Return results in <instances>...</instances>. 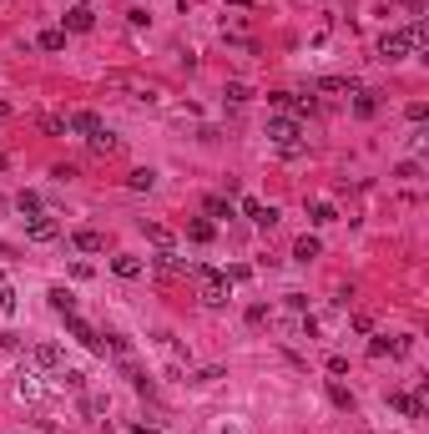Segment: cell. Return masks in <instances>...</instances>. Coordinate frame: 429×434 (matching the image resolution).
Here are the masks:
<instances>
[{"label":"cell","instance_id":"cell-1","mask_svg":"<svg viewBox=\"0 0 429 434\" xmlns=\"http://www.w3.org/2000/svg\"><path fill=\"white\" fill-rule=\"evenodd\" d=\"M268 142L283 151V157H303V142H298V117H268Z\"/></svg>","mask_w":429,"mask_h":434},{"label":"cell","instance_id":"cell-2","mask_svg":"<svg viewBox=\"0 0 429 434\" xmlns=\"http://www.w3.org/2000/svg\"><path fill=\"white\" fill-rule=\"evenodd\" d=\"M192 278H197V288H202V303H227V273L218 268H207V263H192Z\"/></svg>","mask_w":429,"mask_h":434},{"label":"cell","instance_id":"cell-3","mask_svg":"<svg viewBox=\"0 0 429 434\" xmlns=\"http://www.w3.org/2000/svg\"><path fill=\"white\" fill-rule=\"evenodd\" d=\"M66 334H71L76 343H86V349H91V354H106V349H112V338H101V334L91 329V323H81L76 313L66 318Z\"/></svg>","mask_w":429,"mask_h":434},{"label":"cell","instance_id":"cell-4","mask_svg":"<svg viewBox=\"0 0 429 434\" xmlns=\"http://www.w3.org/2000/svg\"><path fill=\"white\" fill-rule=\"evenodd\" d=\"M409 51H414L409 31H384V36H379V56H384V61H404Z\"/></svg>","mask_w":429,"mask_h":434},{"label":"cell","instance_id":"cell-5","mask_svg":"<svg viewBox=\"0 0 429 434\" xmlns=\"http://www.w3.org/2000/svg\"><path fill=\"white\" fill-rule=\"evenodd\" d=\"M26 237H31V243H56V237H61V223H56V217H46V212H31V217H26Z\"/></svg>","mask_w":429,"mask_h":434},{"label":"cell","instance_id":"cell-6","mask_svg":"<svg viewBox=\"0 0 429 434\" xmlns=\"http://www.w3.org/2000/svg\"><path fill=\"white\" fill-rule=\"evenodd\" d=\"M238 212L248 217V223H257V227H278V212H273V207H263L257 197H243V202H238Z\"/></svg>","mask_w":429,"mask_h":434},{"label":"cell","instance_id":"cell-7","mask_svg":"<svg viewBox=\"0 0 429 434\" xmlns=\"http://www.w3.org/2000/svg\"><path fill=\"white\" fill-rule=\"evenodd\" d=\"M369 354H374V359H384V354L399 359V354H409V338H389V334H379V338H369Z\"/></svg>","mask_w":429,"mask_h":434},{"label":"cell","instance_id":"cell-8","mask_svg":"<svg viewBox=\"0 0 429 434\" xmlns=\"http://www.w3.org/2000/svg\"><path fill=\"white\" fill-rule=\"evenodd\" d=\"M61 20H66V26H61V31H76V36H86V31L96 26V15H91V6H71L66 15H61Z\"/></svg>","mask_w":429,"mask_h":434},{"label":"cell","instance_id":"cell-9","mask_svg":"<svg viewBox=\"0 0 429 434\" xmlns=\"http://www.w3.org/2000/svg\"><path fill=\"white\" fill-rule=\"evenodd\" d=\"M31 364H36V368H61V364H66V354H61L56 343H36V349H31Z\"/></svg>","mask_w":429,"mask_h":434},{"label":"cell","instance_id":"cell-10","mask_svg":"<svg viewBox=\"0 0 429 434\" xmlns=\"http://www.w3.org/2000/svg\"><path fill=\"white\" fill-rule=\"evenodd\" d=\"M66 132H81V137H96V132H101V117H96V112H76V117H66Z\"/></svg>","mask_w":429,"mask_h":434},{"label":"cell","instance_id":"cell-11","mask_svg":"<svg viewBox=\"0 0 429 434\" xmlns=\"http://www.w3.org/2000/svg\"><path fill=\"white\" fill-rule=\"evenodd\" d=\"M142 232L152 237V243H157L162 253H172V248H177V232H172V227H162V223H142Z\"/></svg>","mask_w":429,"mask_h":434},{"label":"cell","instance_id":"cell-12","mask_svg":"<svg viewBox=\"0 0 429 434\" xmlns=\"http://www.w3.org/2000/svg\"><path fill=\"white\" fill-rule=\"evenodd\" d=\"M112 273H116V278H142V257L116 253V257H112Z\"/></svg>","mask_w":429,"mask_h":434},{"label":"cell","instance_id":"cell-13","mask_svg":"<svg viewBox=\"0 0 429 434\" xmlns=\"http://www.w3.org/2000/svg\"><path fill=\"white\" fill-rule=\"evenodd\" d=\"M46 298H51V308H56L61 318H71V313H76V293H71V288H51Z\"/></svg>","mask_w":429,"mask_h":434},{"label":"cell","instance_id":"cell-14","mask_svg":"<svg viewBox=\"0 0 429 434\" xmlns=\"http://www.w3.org/2000/svg\"><path fill=\"white\" fill-rule=\"evenodd\" d=\"M71 243H76V248H81V253H101V248H106V237H101V232H96V227H81V232H76V237H71Z\"/></svg>","mask_w":429,"mask_h":434},{"label":"cell","instance_id":"cell-15","mask_svg":"<svg viewBox=\"0 0 429 434\" xmlns=\"http://www.w3.org/2000/svg\"><path fill=\"white\" fill-rule=\"evenodd\" d=\"M187 237H192V243H212V237H218V227H212L207 217H192V223H187Z\"/></svg>","mask_w":429,"mask_h":434},{"label":"cell","instance_id":"cell-16","mask_svg":"<svg viewBox=\"0 0 429 434\" xmlns=\"http://www.w3.org/2000/svg\"><path fill=\"white\" fill-rule=\"evenodd\" d=\"M318 253H324V243H318V237H308V232L298 237V248H293V257H298V263H313Z\"/></svg>","mask_w":429,"mask_h":434},{"label":"cell","instance_id":"cell-17","mask_svg":"<svg viewBox=\"0 0 429 434\" xmlns=\"http://www.w3.org/2000/svg\"><path fill=\"white\" fill-rule=\"evenodd\" d=\"M20 399H40V394H46V384H40V374H31V368H26V374H20Z\"/></svg>","mask_w":429,"mask_h":434},{"label":"cell","instance_id":"cell-18","mask_svg":"<svg viewBox=\"0 0 429 434\" xmlns=\"http://www.w3.org/2000/svg\"><path fill=\"white\" fill-rule=\"evenodd\" d=\"M126 187H132V192H152V187H157V172H152V167H137L132 177H126Z\"/></svg>","mask_w":429,"mask_h":434},{"label":"cell","instance_id":"cell-19","mask_svg":"<svg viewBox=\"0 0 429 434\" xmlns=\"http://www.w3.org/2000/svg\"><path fill=\"white\" fill-rule=\"evenodd\" d=\"M15 313H20V293L0 283V318H15Z\"/></svg>","mask_w":429,"mask_h":434},{"label":"cell","instance_id":"cell-20","mask_svg":"<svg viewBox=\"0 0 429 434\" xmlns=\"http://www.w3.org/2000/svg\"><path fill=\"white\" fill-rule=\"evenodd\" d=\"M36 46H40V51H66V31H40Z\"/></svg>","mask_w":429,"mask_h":434},{"label":"cell","instance_id":"cell-21","mask_svg":"<svg viewBox=\"0 0 429 434\" xmlns=\"http://www.w3.org/2000/svg\"><path fill=\"white\" fill-rule=\"evenodd\" d=\"M207 217H238V207H232V197H207Z\"/></svg>","mask_w":429,"mask_h":434},{"label":"cell","instance_id":"cell-22","mask_svg":"<svg viewBox=\"0 0 429 434\" xmlns=\"http://www.w3.org/2000/svg\"><path fill=\"white\" fill-rule=\"evenodd\" d=\"M308 223H313V227H329V223H338V212H333L329 202H313V212H308Z\"/></svg>","mask_w":429,"mask_h":434},{"label":"cell","instance_id":"cell-23","mask_svg":"<svg viewBox=\"0 0 429 434\" xmlns=\"http://www.w3.org/2000/svg\"><path fill=\"white\" fill-rule=\"evenodd\" d=\"M116 147H121V142H116L112 132H106V126H101V132L91 137V151H101V157H112V151H116Z\"/></svg>","mask_w":429,"mask_h":434},{"label":"cell","instance_id":"cell-24","mask_svg":"<svg viewBox=\"0 0 429 434\" xmlns=\"http://www.w3.org/2000/svg\"><path fill=\"white\" fill-rule=\"evenodd\" d=\"M318 91H329V96H343V91H354V81H343V76H324V81H318Z\"/></svg>","mask_w":429,"mask_h":434},{"label":"cell","instance_id":"cell-25","mask_svg":"<svg viewBox=\"0 0 429 434\" xmlns=\"http://www.w3.org/2000/svg\"><path fill=\"white\" fill-rule=\"evenodd\" d=\"M354 112H359V117H374V112H379L374 91H354Z\"/></svg>","mask_w":429,"mask_h":434},{"label":"cell","instance_id":"cell-26","mask_svg":"<svg viewBox=\"0 0 429 434\" xmlns=\"http://www.w3.org/2000/svg\"><path fill=\"white\" fill-rule=\"evenodd\" d=\"M329 404H333V409H354V394H349L343 384H329Z\"/></svg>","mask_w":429,"mask_h":434},{"label":"cell","instance_id":"cell-27","mask_svg":"<svg viewBox=\"0 0 429 434\" xmlns=\"http://www.w3.org/2000/svg\"><path fill=\"white\" fill-rule=\"evenodd\" d=\"M40 132L46 137H66V117H40Z\"/></svg>","mask_w":429,"mask_h":434},{"label":"cell","instance_id":"cell-28","mask_svg":"<svg viewBox=\"0 0 429 434\" xmlns=\"http://www.w3.org/2000/svg\"><path fill=\"white\" fill-rule=\"evenodd\" d=\"M223 96H227L232 106H243V101H253V91H248V86H243V81H232V86H227V91H223Z\"/></svg>","mask_w":429,"mask_h":434},{"label":"cell","instance_id":"cell-29","mask_svg":"<svg viewBox=\"0 0 429 434\" xmlns=\"http://www.w3.org/2000/svg\"><path fill=\"white\" fill-rule=\"evenodd\" d=\"M15 207L31 217V212H40V197H36V192H20V197H15Z\"/></svg>","mask_w":429,"mask_h":434},{"label":"cell","instance_id":"cell-30","mask_svg":"<svg viewBox=\"0 0 429 434\" xmlns=\"http://www.w3.org/2000/svg\"><path fill=\"white\" fill-rule=\"evenodd\" d=\"M61 379H66V389H76V394H86V374H81V368H66Z\"/></svg>","mask_w":429,"mask_h":434},{"label":"cell","instance_id":"cell-31","mask_svg":"<svg viewBox=\"0 0 429 434\" xmlns=\"http://www.w3.org/2000/svg\"><path fill=\"white\" fill-rule=\"evenodd\" d=\"M218 379H223V368H202V374L192 379V384H202V389H207V384H218Z\"/></svg>","mask_w":429,"mask_h":434},{"label":"cell","instance_id":"cell-32","mask_svg":"<svg viewBox=\"0 0 429 434\" xmlns=\"http://www.w3.org/2000/svg\"><path fill=\"white\" fill-rule=\"evenodd\" d=\"M248 323H268V303H253V308H248Z\"/></svg>","mask_w":429,"mask_h":434},{"label":"cell","instance_id":"cell-33","mask_svg":"<svg viewBox=\"0 0 429 434\" xmlns=\"http://www.w3.org/2000/svg\"><path fill=\"white\" fill-rule=\"evenodd\" d=\"M399 6H404V10H409L414 20H424V0H399Z\"/></svg>","mask_w":429,"mask_h":434},{"label":"cell","instance_id":"cell-34","mask_svg":"<svg viewBox=\"0 0 429 434\" xmlns=\"http://www.w3.org/2000/svg\"><path fill=\"white\" fill-rule=\"evenodd\" d=\"M132 434H162L157 424H132Z\"/></svg>","mask_w":429,"mask_h":434},{"label":"cell","instance_id":"cell-35","mask_svg":"<svg viewBox=\"0 0 429 434\" xmlns=\"http://www.w3.org/2000/svg\"><path fill=\"white\" fill-rule=\"evenodd\" d=\"M218 434H243V429H238V424H227V429H218Z\"/></svg>","mask_w":429,"mask_h":434},{"label":"cell","instance_id":"cell-36","mask_svg":"<svg viewBox=\"0 0 429 434\" xmlns=\"http://www.w3.org/2000/svg\"><path fill=\"white\" fill-rule=\"evenodd\" d=\"M0 167H10V162H6V151H0Z\"/></svg>","mask_w":429,"mask_h":434}]
</instances>
